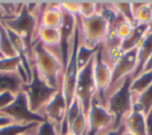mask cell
<instances>
[{"instance_id":"f546056e","label":"cell","mask_w":152,"mask_h":135,"mask_svg":"<svg viewBox=\"0 0 152 135\" xmlns=\"http://www.w3.org/2000/svg\"><path fill=\"white\" fill-rule=\"evenodd\" d=\"M15 98V95L11 94V92H1L0 94V112L7 108Z\"/></svg>"},{"instance_id":"1f68e13d","label":"cell","mask_w":152,"mask_h":135,"mask_svg":"<svg viewBox=\"0 0 152 135\" xmlns=\"http://www.w3.org/2000/svg\"><path fill=\"white\" fill-rule=\"evenodd\" d=\"M12 123H18V122H15L11 117H8V116H6V115L0 112V128H2L5 126H8V124H12Z\"/></svg>"},{"instance_id":"484cf974","label":"cell","mask_w":152,"mask_h":135,"mask_svg":"<svg viewBox=\"0 0 152 135\" xmlns=\"http://www.w3.org/2000/svg\"><path fill=\"white\" fill-rule=\"evenodd\" d=\"M100 47V46H99ZM97 47V49H99ZM97 49H90V47H86L83 45L80 44L78 46V53H77V60H78V65H80V69H82L84 65H87L91 59L93 57L95 56Z\"/></svg>"},{"instance_id":"ffe728a7","label":"cell","mask_w":152,"mask_h":135,"mask_svg":"<svg viewBox=\"0 0 152 135\" xmlns=\"http://www.w3.org/2000/svg\"><path fill=\"white\" fill-rule=\"evenodd\" d=\"M152 84V71L141 72L139 76L134 77L131 83V91L133 96H138L144 92Z\"/></svg>"},{"instance_id":"603a6c76","label":"cell","mask_w":152,"mask_h":135,"mask_svg":"<svg viewBox=\"0 0 152 135\" xmlns=\"http://www.w3.org/2000/svg\"><path fill=\"white\" fill-rule=\"evenodd\" d=\"M31 135H59L56 126L48 120L37 123L33 128L28 130Z\"/></svg>"},{"instance_id":"9c48e42d","label":"cell","mask_w":152,"mask_h":135,"mask_svg":"<svg viewBox=\"0 0 152 135\" xmlns=\"http://www.w3.org/2000/svg\"><path fill=\"white\" fill-rule=\"evenodd\" d=\"M88 118V134L101 135L103 131L114 129V117L108 109L94 98L91 107L87 114Z\"/></svg>"},{"instance_id":"44dd1931","label":"cell","mask_w":152,"mask_h":135,"mask_svg":"<svg viewBox=\"0 0 152 135\" xmlns=\"http://www.w3.org/2000/svg\"><path fill=\"white\" fill-rule=\"evenodd\" d=\"M68 133L72 135H87L88 134V118L83 111L69 124Z\"/></svg>"},{"instance_id":"277c9868","label":"cell","mask_w":152,"mask_h":135,"mask_svg":"<svg viewBox=\"0 0 152 135\" xmlns=\"http://www.w3.org/2000/svg\"><path fill=\"white\" fill-rule=\"evenodd\" d=\"M77 20L80 31V44L86 47L97 49L103 43L109 32L108 21L99 13L87 19H81L80 17H77Z\"/></svg>"},{"instance_id":"4fadbf2b","label":"cell","mask_w":152,"mask_h":135,"mask_svg":"<svg viewBox=\"0 0 152 135\" xmlns=\"http://www.w3.org/2000/svg\"><path fill=\"white\" fill-rule=\"evenodd\" d=\"M63 22V11L59 2H43L39 14V25L59 30Z\"/></svg>"},{"instance_id":"cb8c5ba5","label":"cell","mask_w":152,"mask_h":135,"mask_svg":"<svg viewBox=\"0 0 152 135\" xmlns=\"http://www.w3.org/2000/svg\"><path fill=\"white\" fill-rule=\"evenodd\" d=\"M113 7L115 8V11L128 22L134 24V14L132 11V5L131 1H112Z\"/></svg>"},{"instance_id":"7c38bea8","label":"cell","mask_w":152,"mask_h":135,"mask_svg":"<svg viewBox=\"0 0 152 135\" xmlns=\"http://www.w3.org/2000/svg\"><path fill=\"white\" fill-rule=\"evenodd\" d=\"M93 72H94V81L96 86L95 99H97L102 105L106 107V94L110 85L112 68L103 60L99 49L93 58Z\"/></svg>"},{"instance_id":"8992f818","label":"cell","mask_w":152,"mask_h":135,"mask_svg":"<svg viewBox=\"0 0 152 135\" xmlns=\"http://www.w3.org/2000/svg\"><path fill=\"white\" fill-rule=\"evenodd\" d=\"M56 90L57 89H53L50 85H48L33 68H32L31 78L24 85L23 89L24 94L26 95L30 109L38 115L40 110L45 107V104L50 101V98L53 96Z\"/></svg>"},{"instance_id":"4316f807","label":"cell","mask_w":152,"mask_h":135,"mask_svg":"<svg viewBox=\"0 0 152 135\" xmlns=\"http://www.w3.org/2000/svg\"><path fill=\"white\" fill-rule=\"evenodd\" d=\"M97 12V5L96 1H80V9H78V17L81 19H87L96 14Z\"/></svg>"},{"instance_id":"30bf717a","label":"cell","mask_w":152,"mask_h":135,"mask_svg":"<svg viewBox=\"0 0 152 135\" xmlns=\"http://www.w3.org/2000/svg\"><path fill=\"white\" fill-rule=\"evenodd\" d=\"M68 104L65 102L64 95L62 92V86L56 90L53 96L50 98V101L45 104V107L40 110L39 115L44 118L53 123L59 133V135L63 134V124L65 121Z\"/></svg>"},{"instance_id":"7a4b0ae2","label":"cell","mask_w":152,"mask_h":135,"mask_svg":"<svg viewBox=\"0 0 152 135\" xmlns=\"http://www.w3.org/2000/svg\"><path fill=\"white\" fill-rule=\"evenodd\" d=\"M42 4L43 2H24L23 8L17 15L1 20L7 28L15 32L24 40L28 51H31V47L36 41Z\"/></svg>"},{"instance_id":"2e32d148","label":"cell","mask_w":152,"mask_h":135,"mask_svg":"<svg viewBox=\"0 0 152 135\" xmlns=\"http://www.w3.org/2000/svg\"><path fill=\"white\" fill-rule=\"evenodd\" d=\"M151 54H152V30H150L145 34L144 39L138 46V62H137V68L132 75V78L141 73L144 65L147 62V59L151 57Z\"/></svg>"},{"instance_id":"e575fe53","label":"cell","mask_w":152,"mask_h":135,"mask_svg":"<svg viewBox=\"0 0 152 135\" xmlns=\"http://www.w3.org/2000/svg\"><path fill=\"white\" fill-rule=\"evenodd\" d=\"M150 5H151V8H152V1H150ZM150 30H152V20H151V24H150Z\"/></svg>"},{"instance_id":"d6986e66","label":"cell","mask_w":152,"mask_h":135,"mask_svg":"<svg viewBox=\"0 0 152 135\" xmlns=\"http://www.w3.org/2000/svg\"><path fill=\"white\" fill-rule=\"evenodd\" d=\"M15 50L11 41V38L7 33V30L2 21L0 20V57L1 58H11L15 57Z\"/></svg>"},{"instance_id":"e0dca14e","label":"cell","mask_w":152,"mask_h":135,"mask_svg":"<svg viewBox=\"0 0 152 135\" xmlns=\"http://www.w3.org/2000/svg\"><path fill=\"white\" fill-rule=\"evenodd\" d=\"M132 11L134 14V22L148 25L152 20V8L147 1H131Z\"/></svg>"},{"instance_id":"836d02e7","label":"cell","mask_w":152,"mask_h":135,"mask_svg":"<svg viewBox=\"0 0 152 135\" xmlns=\"http://www.w3.org/2000/svg\"><path fill=\"white\" fill-rule=\"evenodd\" d=\"M147 71H152V54H151V57L147 59V62L145 63L144 69H142L141 72H147Z\"/></svg>"},{"instance_id":"5b68a950","label":"cell","mask_w":152,"mask_h":135,"mask_svg":"<svg viewBox=\"0 0 152 135\" xmlns=\"http://www.w3.org/2000/svg\"><path fill=\"white\" fill-rule=\"evenodd\" d=\"M78 46H80V31H78V20H77L76 31L72 38L71 46L68 52V58L64 64L63 77H62V92L64 95V98L68 105L71 103V101L75 97L76 81H77V76L81 70L78 65V60H77Z\"/></svg>"},{"instance_id":"8d00e7d4","label":"cell","mask_w":152,"mask_h":135,"mask_svg":"<svg viewBox=\"0 0 152 135\" xmlns=\"http://www.w3.org/2000/svg\"><path fill=\"white\" fill-rule=\"evenodd\" d=\"M65 135H72V134H70V133H68V134H65Z\"/></svg>"},{"instance_id":"6da1fadb","label":"cell","mask_w":152,"mask_h":135,"mask_svg":"<svg viewBox=\"0 0 152 135\" xmlns=\"http://www.w3.org/2000/svg\"><path fill=\"white\" fill-rule=\"evenodd\" d=\"M30 57L32 68L48 85L53 89H58L62 86L64 63L58 56L45 47L42 43L36 40L31 47Z\"/></svg>"},{"instance_id":"ac0fdd59","label":"cell","mask_w":152,"mask_h":135,"mask_svg":"<svg viewBox=\"0 0 152 135\" xmlns=\"http://www.w3.org/2000/svg\"><path fill=\"white\" fill-rule=\"evenodd\" d=\"M148 31H150V26L148 25L135 24L132 34L128 38H126L125 40H122V43H121V51L125 52V51H128V50L138 47L139 44L141 43V40L144 39L145 34Z\"/></svg>"},{"instance_id":"7402d4cb","label":"cell","mask_w":152,"mask_h":135,"mask_svg":"<svg viewBox=\"0 0 152 135\" xmlns=\"http://www.w3.org/2000/svg\"><path fill=\"white\" fill-rule=\"evenodd\" d=\"M133 102L141 109V111L146 115L152 110V84L140 95L133 96Z\"/></svg>"},{"instance_id":"9a60e30c","label":"cell","mask_w":152,"mask_h":135,"mask_svg":"<svg viewBox=\"0 0 152 135\" xmlns=\"http://www.w3.org/2000/svg\"><path fill=\"white\" fill-rule=\"evenodd\" d=\"M25 84L26 81L20 72H0V94L11 92L18 95L23 91Z\"/></svg>"},{"instance_id":"83f0119b","label":"cell","mask_w":152,"mask_h":135,"mask_svg":"<svg viewBox=\"0 0 152 135\" xmlns=\"http://www.w3.org/2000/svg\"><path fill=\"white\" fill-rule=\"evenodd\" d=\"M133 30H134V24H131V22H128V21H126V20H122V21L116 26V28H115L114 31L116 32L118 37H119L121 40H125L126 38H128V37L132 34Z\"/></svg>"},{"instance_id":"d6a6232c","label":"cell","mask_w":152,"mask_h":135,"mask_svg":"<svg viewBox=\"0 0 152 135\" xmlns=\"http://www.w3.org/2000/svg\"><path fill=\"white\" fill-rule=\"evenodd\" d=\"M124 130H125V126L122 124V126H120L119 128H115V129H109V130H106V131H103V133H102L101 135H122Z\"/></svg>"},{"instance_id":"8fae6325","label":"cell","mask_w":152,"mask_h":135,"mask_svg":"<svg viewBox=\"0 0 152 135\" xmlns=\"http://www.w3.org/2000/svg\"><path fill=\"white\" fill-rule=\"evenodd\" d=\"M1 114L11 117L12 120H14L18 123L30 124V123H39V122L44 121V118L40 115L34 114L30 109L28 102H27V98H26V95L24 94V91L15 95L14 101L7 108H5L1 111Z\"/></svg>"},{"instance_id":"74e56055","label":"cell","mask_w":152,"mask_h":135,"mask_svg":"<svg viewBox=\"0 0 152 135\" xmlns=\"http://www.w3.org/2000/svg\"><path fill=\"white\" fill-rule=\"evenodd\" d=\"M0 58H1V57H0Z\"/></svg>"},{"instance_id":"5bb4252c","label":"cell","mask_w":152,"mask_h":135,"mask_svg":"<svg viewBox=\"0 0 152 135\" xmlns=\"http://www.w3.org/2000/svg\"><path fill=\"white\" fill-rule=\"evenodd\" d=\"M124 126L132 135H147L145 127V114L134 102L131 112L124 121Z\"/></svg>"},{"instance_id":"d4e9b609","label":"cell","mask_w":152,"mask_h":135,"mask_svg":"<svg viewBox=\"0 0 152 135\" xmlns=\"http://www.w3.org/2000/svg\"><path fill=\"white\" fill-rule=\"evenodd\" d=\"M36 124L37 123H30V124L12 123V124H8V126L0 128V135H20V134L30 130L31 128H33Z\"/></svg>"},{"instance_id":"4dcf8cb0","label":"cell","mask_w":152,"mask_h":135,"mask_svg":"<svg viewBox=\"0 0 152 135\" xmlns=\"http://www.w3.org/2000/svg\"><path fill=\"white\" fill-rule=\"evenodd\" d=\"M145 127H146V134L152 135V110L145 115Z\"/></svg>"},{"instance_id":"52a82bcc","label":"cell","mask_w":152,"mask_h":135,"mask_svg":"<svg viewBox=\"0 0 152 135\" xmlns=\"http://www.w3.org/2000/svg\"><path fill=\"white\" fill-rule=\"evenodd\" d=\"M95 97H96V86L94 81L93 59H91L87 65H84L80 70L75 86V98L81 103L82 110L87 115Z\"/></svg>"},{"instance_id":"f1b7e54d","label":"cell","mask_w":152,"mask_h":135,"mask_svg":"<svg viewBox=\"0 0 152 135\" xmlns=\"http://www.w3.org/2000/svg\"><path fill=\"white\" fill-rule=\"evenodd\" d=\"M59 6L64 12L70 13L75 17H78L80 1H62V2H59Z\"/></svg>"},{"instance_id":"3957f363","label":"cell","mask_w":152,"mask_h":135,"mask_svg":"<svg viewBox=\"0 0 152 135\" xmlns=\"http://www.w3.org/2000/svg\"><path fill=\"white\" fill-rule=\"evenodd\" d=\"M132 76H127L119 86L107 97L106 108L114 117V129L124 124L126 116L133 107V95L131 91Z\"/></svg>"},{"instance_id":"ba28073f","label":"cell","mask_w":152,"mask_h":135,"mask_svg":"<svg viewBox=\"0 0 152 135\" xmlns=\"http://www.w3.org/2000/svg\"><path fill=\"white\" fill-rule=\"evenodd\" d=\"M137 62H138V47L125 51L120 54L118 60L112 66V79H110V85L106 94V99L127 76L133 75L137 68Z\"/></svg>"},{"instance_id":"d590c367","label":"cell","mask_w":152,"mask_h":135,"mask_svg":"<svg viewBox=\"0 0 152 135\" xmlns=\"http://www.w3.org/2000/svg\"><path fill=\"white\" fill-rule=\"evenodd\" d=\"M20 135H31V134H30L28 130H27V131H25V133H23V134H20Z\"/></svg>"}]
</instances>
